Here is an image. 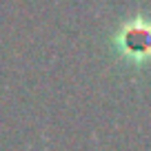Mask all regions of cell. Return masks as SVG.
<instances>
[{
    "label": "cell",
    "mask_w": 151,
    "mask_h": 151,
    "mask_svg": "<svg viewBox=\"0 0 151 151\" xmlns=\"http://www.w3.org/2000/svg\"><path fill=\"white\" fill-rule=\"evenodd\" d=\"M120 49L138 60L151 56V24L142 22V20L127 24L120 33Z\"/></svg>",
    "instance_id": "6da1fadb"
}]
</instances>
